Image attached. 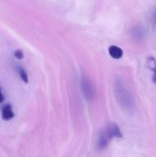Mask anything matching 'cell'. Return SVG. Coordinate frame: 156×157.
I'll use <instances>...</instances> for the list:
<instances>
[{
  "label": "cell",
  "instance_id": "cell-1",
  "mask_svg": "<svg viewBox=\"0 0 156 157\" xmlns=\"http://www.w3.org/2000/svg\"><path fill=\"white\" fill-rule=\"evenodd\" d=\"M115 93L116 99L122 108L128 111L133 110L134 100L132 96L119 80H116L115 82Z\"/></svg>",
  "mask_w": 156,
  "mask_h": 157
},
{
  "label": "cell",
  "instance_id": "cell-2",
  "mask_svg": "<svg viewBox=\"0 0 156 157\" xmlns=\"http://www.w3.org/2000/svg\"><path fill=\"white\" fill-rule=\"evenodd\" d=\"M113 138H114V135H113V130H112L111 125L110 124L106 128L100 132L99 136H98L97 144H96L98 150H105Z\"/></svg>",
  "mask_w": 156,
  "mask_h": 157
},
{
  "label": "cell",
  "instance_id": "cell-3",
  "mask_svg": "<svg viewBox=\"0 0 156 157\" xmlns=\"http://www.w3.org/2000/svg\"><path fill=\"white\" fill-rule=\"evenodd\" d=\"M81 88L84 95L87 100L90 101L93 99L94 97V90H93V86L90 84V81L87 78H84L81 81Z\"/></svg>",
  "mask_w": 156,
  "mask_h": 157
},
{
  "label": "cell",
  "instance_id": "cell-4",
  "mask_svg": "<svg viewBox=\"0 0 156 157\" xmlns=\"http://www.w3.org/2000/svg\"><path fill=\"white\" fill-rule=\"evenodd\" d=\"M2 117L3 121H10L11 119L14 117V113L12 110V106L10 104H6L3 106L2 109Z\"/></svg>",
  "mask_w": 156,
  "mask_h": 157
},
{
  "label": "cell",
  "instance_id": "cell-5",
  "mask_svg": "<svg viewBox=\"0 0 156 157\" xmlns=\"http://www.w3.org/2000/svg\"><path fill=\"white\" fill-rule=\"evenodd\" d=\"M109 54L114 59H119L122 57L123 52L119 47L116 45H111L109 48Z\"/></svg>",
  "mask_w": 156,
  "mask_h": 157
},
{
  "label": "cell",
  "instance_id": "cell-6",
  "mask_svg": "<svg viewBox=\"0 0 156 157\" xmlns=\"http://www.w3.org/2000/svg\"><path fill=\"white\" fill-rule=\"evenodd\" d=\"M17 71H18V74H19L20 75V78H21V80L25 83L28 82V75L27 73H26L25 70H24V68H22L21 67H19V66H18V67H17Z\"/></svg>",
  "mask_w": 156,
  "mask_h": 157
},
{
  "label": "cell",
  "instance_id": "cell-7",
  "mask_svg": "<svg viewBox=\"0 0 156 157\" xmlns=\"http://www.w3.org/2000/svg\"><path fill=\"white\" fill-rule=\"evenodd\" d=\"M14 55H15V58L18 60H21L23 58H24V54H23L22 51L21 50H16L14 53Z\"/></svg>",
  "mask_w": 156,
  "mask_h": 157
},
{
  "label": "cell",
  "instance_id": "cell-8",
  "mask_svg": "<svg viewBox=\"0 0 156 157\" xmlns=\"http://www.w3.org/2000/svg\"><path fill=\"white\" fill-rule=\"evenodd\" d=\"M5 100V97L4 95H3L2 94V89H1V87H0V104H2V103Z\"/></svg>",
  "mask_w": 156,
  "mask_h": 157
},
{
  "label": "cell",
  "instance_id": "cell-9",
  "mask_svg": "<svg viewBox=\"0 0 156 157\" xmlns=\"http://www.w3.org/2000/svg\"><path fill=\"white\" fill-rule=\"evenodd\" d=\"M153 71H154V73H153L152 81H153V82L154 83V84H156V67H154V69H153Z\"/></svg>",
  "mask_w": 156,
  "mask_h": 157
},
{
  "label": "cell",
  "instance_id": "cell-10",
  "mask_svg": "<svg viewBox=\"0 0 156 157\" xmlns=\"http://www.w3.org/2000/svg\"><path fill=\"white\" fill-rule=\"evenodd\" d=\"M154 18H155V20H156V13L154 14Z\"/></svg>",
  "mask_w": 156,
  "mask_h": 157
}]
</instances>
